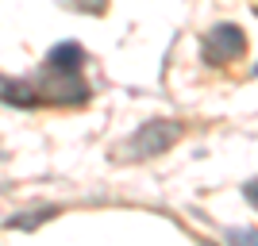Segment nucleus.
Returning a JSON list of instances; mask_svg holds the SVG:
<instances>
[{"label":"nucleus","instance_id":"f257e3e1","mask_svg":"<svg viewBox=\"0 0 258 246\" xmlns=\"http://www.w3.org/2000/svg\"><path fill=\"white\" fill-rule=\"evenodd\" d=\"M177 139H181V123H173V119H151V123H143L131 135V142L123 150H127V158H154L162 150H170Z\"/></svg>","mask_w":258,"mask_h":246},{"label":"nucleus","instance_id":"f03ea898","mask_svg":"<svg viewBox=\"0 0 258 246\" xmlns=\"http://www.w3.org/2000/svg\"><path fill=\"white\" fill-rule=\"evenodd\" d=\"M247 50V39L235 23H216L212 31L205 35V58L212 65H224V62H235L239 54Z\"/></svg>","mask_w":258,"mask_h":246},{"label":"nucleus","instance_id":"7ed1b4c3","mask_svg":"<svg viewBox=\"0 0 258 246\" xmlns=\"http://www.w3.org/2000/svg\"><path fill=\"white\" fill-rule=\"evenodd\" d=\"M81 65H85V50L77 43H58L46 54V69H50V73H77Z\"/></svg>","mask_w":258,"mask_h":246},{"label":"nucleus","instance_id":"20e7f679","mask_svg":"<svg viewBox=\"0 0 258 246\" xmlns=\"http://www.w3.org/2000/svg\"><path fill=\"white\" fill-rule=\"evenodd\" d=\"M66 8H81V12H104L108 0H62Z\"/></svg>","mask_w":258,"mask_h":246},{"label":"nucleus","instance_id":"39448f33","mask_svg":"<svg viewBox=\"0 0 258 246\" xmlns=\"http://www.w3.org/2000/svg\"><path fill=\"white\" fill-rule=\"evenodd\" d=\"M247 200H250V204H258V181H250V185H247Z\"/></svg>","mask_w":258,"mask_h":246},{"label":"nucleus","instance_id":"423d86ee","mask_svg":"<svg viewBox=\"0 0 258 246\" xmlns=\"http://www.w3.org/2000/svg\"><path fill=\"white\" fill-rule=\"evenodd\" d=\"M254 73H258V62H254Z\"/></svg>","mask_w":258,"mask_h":246}]
</instances>
